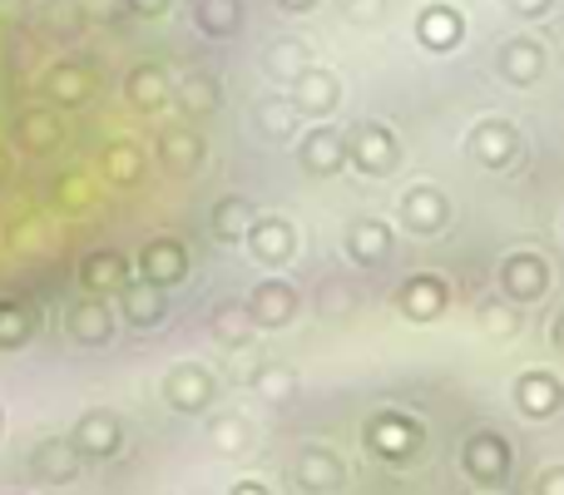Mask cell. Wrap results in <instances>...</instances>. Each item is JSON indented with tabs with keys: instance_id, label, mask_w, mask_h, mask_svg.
<instances>
[{
	"instance_id": "1",
	"label": "cell",
	"mask_w": 564,
	"mask_h": 495,
	"mask_svg": "<svg viewBox=\"0 0 564 495\" xmlns=\"http://www.w3.org/2000/svg\"><path fill=\"white\" fill-rule=\"evenodd\" d=\"M347 164H357L367 179H387L391 169L401 164L397 134H391L381 119H367V125H357V129H351V139H347Z\"/></svg>"
},
{
	"instance_id": "2",
	"label": "cell",
	"mask_w": 564,
	"mask_h": 495,
	"mask_svg": "<svg viewBox=\"0 0 564 495\" xmlns=\"http://www.w3.org/2000/svg\"><path fill=\"white\" fill-rule=\"evenodd\" d=\"M500 292H506L516 308H525V302H540L550 292V262L540 258L535 248L506 252V262H500Z\"/></svg>"
},
{
	"instance_id": "3",
	"label": "cell",
	"mask_w": 564,
	"mask_h": 495,
	"mask_svg": "<svg viewBox=\"0 0 564 495\" xmlns=\"http://www.w3.org/2000/svg\"><path fill=\"white\" fill-rule=\"evenodd\" d=\"M397 214H401V228H406V234L431 238V234H441V228L451 224V198L441 194L436 184H411L406 194H401Z\"/></svg>"
},
{
	"instance_id": "4",
	"label": "cell",
	"mask_w": 564,
	"mask_h": 495,
	"mask_svg": "<svg viewBox=\"0 0 564 495\" xmlns=\"http://www.w3.org/2000/svg\"><path fill=\"white\" fill-rule=\"evenodd\" d=\"M466 154L476 159L480 169H506V164H516V154H520V129L510 125V119H480V125L470 129V139H466Z\"/></svg>"
},
{
	"instance_id": "5",
	"label": "cell",
	"mask_w": 564,
	"mask_h": 495,
	"mask_svg": "<svg viewBox=\"0 0 564 495\" xmlns=\"http://www.w3.org/2000/svg\"><path fill=\"white\" fill-rule=\"evenodd\" d=\"M421 441H426L421 421L397 417V411H381V417H371V427H367V446L377 451V456H387V461H406V456H416Z\"/></svg>"
},
{
	"instance_id": "6",
	"label": "cell",
	"mask_w": 564,
	"mask_h": 495,
	"mask_svg": "<svg viewBox=\"0 0 564 495\" xmlns=\"http://www.w3.org/2000/svg\"><path fill=\"white\" fill-rule=\"evenodd\" d=\"M460 461H466L470 481L500 486V481L510 476V441L500 437V431H476V437L466 441V451H460Z\"/></svg>"
},
{
	"instance_id": "7",
	"label": "cell",
	"mask_w": 564,
	"mask_h": 495,
	"mask_svg": "<svg viewBox=\"0 0 564 495\" xmlns=\"http://www.w3.org/2000/svg\"><path fill=\"white\" fill-rule=\"evenodd\" d=\"M451 302V282L436 278V272H411L397 288V308L406 312L411 322H436Z\"/></svg>"
},
{
	"instance_id": "8",
	"label": "cell",
	"mask_w": 564,
	"mask_h": 495,
	"mask_svg": "<svg viewBox=\"0 0 564 495\" xmlns=\"http://www.w3.org/2000/svg\"><path fill=\"white\" fill-rule=\"evenodd\" d=\"M496 65H500V79H510V85H535L550 65V50H545V40H535V35H516L500 45Z\"/></svg>"
},
{
	"instance_id": "9",
	"label": "cell",
	"mask_w": 564,
	"mask_h": 495,
	"mask_svg": "<svg viewBox=\"0 0 564 495\" xmlns=\"http://www.w3.org/2000/svg\"><path fill=\"white\" fill-rule=\"evenodd\" d=\"M341 105V79L327 65H307L292 79V109L297 115H332Z\"/></svg>"
},
{
	"instance_id": "10",
	"label": "cell",
	"mask_w": 564,
	"mask_h": 495,
	"mask_svg": "<svg viewBox=\"0 0 564 495\" xmlns=\"http://www.w3.org/2000/svg\"><path fill=\"white\" fill-rule=\"evenodd\" d=\"M297 164L307 169V174H317V179H332L341 164H347V134H337L332 125L307 129L302 144H297Z\"/></svg>"
},
{
	"instance_id": "11",
	"label": "cell",
	"mask_w": 564,
	"mask_h": 495,
	"mask_svg": "<svg viewBox=\"0 0 564 495\" xmlns=\"http://www.w3.org/2000/svg\"><path fill=\"white\" fill-rule=\"evenodd\" d=\"M243 308H248V318H253V327H288V322L297 318V288L282 278H268V282H258Z\"/></svg>"
},
{
	"instance_id": "12",
	"label": "cell",
	"mask_w": 564,
	"mask_h": 495,
	"mask_svg": "<svg viewBox=\"0 0 564 495\" xmlns=\"http://www.w3.org/2000/svg\"><path fill=\"white\" fill-rule=\"evenodd\" d=\"M416 40L426 50H456L460 40H466V15H460V6L431 0V6L416 15Z\"/></svg>"
},
{
	"instance_id": "13",
	"label": "cell",
	"mask_w": 564,
	"mask_h": 495,
	"mask_svg": "<svg viewBox=\"0 0 564 495\" xmlns=\"http://www.w3.org/2000/svg\"><path fill=\"white\" fill-rule=\"evenodd\" d=\"M516 407L525 411L530 421L555 417V411L564 407V381L555 377V372H520V381H516Z\"/></svg>"
},
{
	"instance_id": "14",
	"label": "cell",
	"mask_w": 564,
	"mask_h": 495,
	"mask_svg": "<svg viewBox=\"0 0 564 495\" xmlns=\"http://www.w3.org/2000/svg\"><path fill=\"white\" fill-rule=\"evenodd\" d=\"M248 248H253L258 262L278 268V262H288L292 252H297V228H292L288 218H278V214L253 218V228H248Z\"/></svg>"
},
{
	"instance_id": "15",
	"label": "cell",
	"mask_w": 564,
	"mask_h": 495,
	"mask_svg": "<svg viewBox=\"0 0 564 495\" xmlns=\"http://www.w3.org/2000/svg\"><path fill=\"white\" fill-rule=\"evenodd\" d=\"M292 481H297L307 495H327V491H337L341 486V461H337V451H327V446H307L297 461H292Z\"/></svg>"
},
{
	"instance_id": "16",
	"label": "cell",
	"mask_w": 564,
	"mask_h": 495,
	"mask_svg": "<svg viewBox=\"0 0 564 495\" xmlns=\"http://www.w3.org/2000/svg\"><path fill=\"white\" fill-rule=\"evenodd\" d=\"M164 397L174 401L178 411H204L214 401V377L204 367H174L164 381Z\"/></svg>"
},
{
	"instance_id": "17",
	"label": "cell",
	"mask_w": 564,
	"mask_h": 495,
	"mask_svg": "<svg viewBox=\"0 0 564 495\" xmlns=\"http://www.w3.org/2000/svg\"><path fill=\"white\" fill-rule=\"evenodd\" d=\"M391 244H397V234H391L381 218H357V224L347 228V252L357 262H387L391 258Z\"/></svg>"
},
{
	"instance_id": "18",
	"label": "cell",
	"mask_w": 564,
	"mask_h": 495,
	"mask_svg": "<svg viewBox=\"0 0 564 495\" xmlns=\"http://www.w3.org/2000/svg\"><path fill=\"white\" fill-rule=\"evenodd\" d=\"M194 20L204 35L228 40L243 30V0H194Z\"/></svg>"
},
{
	"instance_id": "19",
	"label": "cell",
	"mask_w": 564,
	"mask_h": 495,
	"mask_svg": "<svg viewBox=\"0 0 564 495\" xmlns=\"http://www.w3.org/2000/svg\"><path fill=\"white\" fill-rule=\"evenodd\" d=\"M253 125H258V134H268V139H292L297 134V109H292V99L268 95L253 105Z\"/></svg>"
},
{
	"instance_id": "20",
	"label": "cell",
	"mask_w": 564,
	"mask_h": 495,
	"mask_svg": "<svg viewBox=\"0 0 564 495\" xmlns=\"http://www.w3.org/2000/svg\"><path fill=\"white\" fill-rule=\"evenodd\" d=\"M144 272L154 282H178L188 272V252L184 244H174V238H159V244H149L144 252Z\"/></svg>"
},
{
	"instance_id": "21",
	"label": "cell",
	"mask_w": 564,
	"mask_h": 495,
	"mask_svg": "<svg viewBox=\"0 0 564 495\" xmlns=\"http://www.w3.org/2000/svg\"><path fill=\"white\" fill-rule=\"evenodd\" d=\"M164 164L174 169V174H194V169L204 164V139L188 134V129H169L164 134Z\"/></svg>"
},
{
	"instance_id": "22",
	"label": "cell",
	"mask_w": 564,
	"mask_h": 495,
	"mask_svg": "<svg viewBox=\"0 0 564 495\" xmlns=\"http://www.w3.org/2000/svg\"><path fill=\"white\" fill-rule=\"evenodd\" d=\"M248 228H253V204L238 194H228L224 204L214 208V234L224 238V244H234V238H248Z\"/></svg>"
},
{
	"instance_id": "23",
	"label": "cell",
	"mask_w": 564,
	"mask_h": 495,
	"mask_svg": "<svg viewBox=\"0 0 564 495\" xmlns=\"http://www.w3.org/2000/svg\"><path fill=\"white\" fill-rule=\"evenodd\" d=\"M307 65H312V60H307V45H302V40L282 35V40L268 45V75H273V79H288V85H292V79H297Z\"/></svg>"
},
{
	"instance_id": "24",
	"label": "cell",
	"mask_w": 564,
	"mask_h": 495,
	"mask_svg": "<svg viewBox=\"0 0 564 495\" xmlns=\"http://www.w3.org/2000/svg\"><path fill=\"white\" fill-rule=\"evenodd\" d=\"M79 441H85V451H95V456H109V451L119 446V421L109 417V411H95V417H85V427H79Z\"/></svg>"
},
{
	"instance_id": "25",
	"label": "cell",
	"mask_w": 564,
	"mask_h": 495,
	"mask_svg": "<svg viewBox=\"0 0 564 495\" xmlns=\"http://www.w3.org/2000/svg\"><path fill=\"white\" fill-rule=\"evenodd\" d=\"M214 332L228 342V347H243L248 332H253V318H248L243 302H228V308H218V312H214Z\"/></svg>"
},
{
	"instance_id": "26",
	"label": "cell",
	"mask_w": 564,
	"mask_h": 495,
	"mask_svg": "<svg viewBox=\"0 0 564 495\" xmlns=\"http://www.w3.org/2000/svg\"><path fill=\"white\" fill-rule=\"evenodd\" d=\"M178 99H184L188 115H214L218 109V79L214 75H188L184 89H178Z\"/></svg>"
},
{
	"instance_id": "27",
	"label": "cell",
	"mask_w": 564,
	"mask_h": 495,
	"mask_svg": "<svg viewBox=\"0 0 564 495\" xmlns=\"http://www.w3.org/2000/svg\"><path fill=\"white\" fill-rule=\"evenodd\" d=\"M253 387H258V397H268V401H288L292 391H297V377H292L288 367H263L253 377Z\"/></svg>"
},
{
	"instance_id": "28",
	"label": "cell",
	"mask_w": 564,
	"mask_h": 495,
	"mask_svg": "<svg viewBox=\"0 0 564 495\" xmlns=\"http://www.w3.org/2000/svg\"><path fill=\"white\" fill-rule=\"evenodd\" d=\"M214 441H218V451L238 456V451L248 446V421H243V417H218V421H214Z\"/></svg>"
},
{
	"instance_id": "29",
	"label": "cell",
	"mask_w": 564,
	"mask_h": 495,
	"mask_svg": "<svg viewBox=\"0 0 564 495\" xmlns=\"http://www.w3.org/2000/svg\"><path fill=\"white\" fill-rule=\"evenodd\" d=\"M129 318H134L139 327L159 322V318H164V298H159L154 288H134V292H129Z\"/></svg>"
},
{
	"instance_id": "30",
	"label": "cell",
	"mask_w": 564,
	"mask_h": 495,
	"mask_svg": "<svg viewBox=\"0 0 564 495\" xmlns=\"http://www.w3.org/2000/svg\"><path fill=\"white\" fill-rule=\"evenodd\" d=\"M480 327H486L490 337H516V332H520V312L516 308H496V302H490V308L480 312Z\"/></svg>"
},
{
	"instance_id": "31",
	"label": "cell",
	"mask_w": 564,
	"mask_h": 495,
	"mask_svg": "<svg viewBox=\"0 0 564 495\" xmlns=\"http://www.w3.org/2000/svg\"><path fill=\"white\" fill-rule=\"evenodd\" d=\"M341 15H347L351 25H377V20L387 15V0H341Z\"/></svg>"
},
{
	"instance_id": "32",
	"label": "cell",
	"mask_w": 564,
	"mask_h": 495,
	"mask_svg": "<svg viewBox=\"0 0 564 495\" xmlns=\"http://www.w3.org/2000/svg\"><path fill=\"white\" fill-rule=\"evenodd\" d=\"M351 308V292L341 288V282H332V288H322V318H341V312Z\"/></svg>"
},
{
	"instance_id": "33",
	"label": "cell",
	"mask_w": 564,
	"mask_h": 495,
	"mask_svg": "<svg viewBox=\"0 0 564 495\" xmlns=\"http://www.w3.org/2000/svg\"><path fill=\"white\" fill-rule=\"evenodd\" d=\"M550 6H555V0H506V10H510V15H520V20L550 15Z\"/></svg>"
},
{
	"instance_id": "34",
	"label": "cell",
	"mask_w": 564,
	"mask_h": 495,
	"mask_svg": "<svg viewBox=\"0 0 564 495\" xmlns=\"http://www.w3.org/2000/svg\"><path fill=\"white\" fill-rule=\"evenodd\" d=\"M535 495H564V466H545V471H540Z\"/></svg>"
},
{
	"instance_id": "35",
	"label": "cell",
	"mask_w": 564,
	"mask_h": 495,
	"mask_svg": "<svg viewBox=\"0 0 564 495\" xmlns=\"http://www.w3.org/2000/svg\"><path fill=\"white\" fill-rule=\"evenodd\" d=\"M134 10H139V15H164L169 0H134Z\"/></svg>"
},
{
	"instance_id": "36",
	"label": "cell",
	"mask_w": 564,
	"mask_h": 495,
	"mask_svg": "<svg viewBox=\"0 0 564 495\" xmlns=\"http://www.w3.org/2000/svg\"><path fill=\"white\" fill-rule=\"evenodd\" d=\"M234 495H268V486H258V481H238Z\"/></svg>"
},
{
	"instance_id": "37",
	"label": "cell",
	"mask_w": 564,
	"mask_h": 495,
	"mask_svg": "<svg viewBox=\"0 0 564 495\" xmlns=\"http://www.w3.org/2000/svg\"><path fill=\"white\" fill-rule=\"evenodd\" d=\"M550 337H555V347L564 352V312H560V318H555V327H550Z\"/></svg>"
},
{
	"instance_id": "38",
	"label": "cell",
	"mask_w": 564,
	"mask_h": 495,
	"mask_svg": "<svg viewBox=\"0 0 564 495\" xmlns=\"http://www.w3.org/2000/svg\"><path fill=\"white\" fill-rule=\"evenodd\" d=\"M278 6H282V10H312L317 0H278Z\"/></svg>"
}]
</instances>
